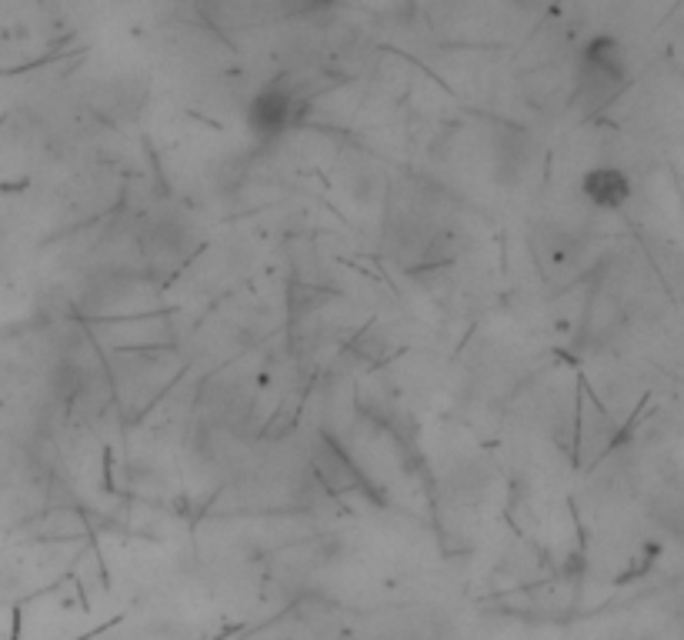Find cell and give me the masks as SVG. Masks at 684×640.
<instances>
[{
  "label": "cell",
  "mask_w": 684,
  "mask_h": 640,
  "mask_svg": "<svg viewBox=\"0 0 684 640\" xmlns=\"http://www.w3.org/2000/svg\"><path fill=\"white\" fill-rule=\"evenodd\" d=\"M298 118V101L284 84H268L264 91L254 94L251 108H248V124L258 138L271 141L281 138Z\"/></svg>",
  "instance_id": "1"
},
{
  "label": "cell",
  "mask_w": 684,
  "mask_h": 640,
  "mask_svg": "<svg viewBox=\"0 0 684 640\" xmlns=\"http://www.w3.org/2000/svg\"><path fill=\"white\" fill-rule=\"evenodd\" d=\"M581 88L584 91H597L601 98L607 91H614L624 81V54L611 38H597L584 48L581 54Z\"/></svg>",
  "instance_id": "2"
},
{
  "label": "cell",
  "mask_w": 684,
  "mask_h": 640,
  "mask_svg": "<svg viewBox=\"0 0 684 640\" xmlns=\"http://www.w3.org/2000/svg\"><path fill=\"white\" fill-rule=\"evenodd\" d=\"M581 191H584V197H587L594 207H604V211H614V207H621V204L631 197L627 177H624L621 171H614V167H594V171H587L584 181H581Z\"/></svg>",
  "instance_id": "3"
},
{
  "label": "cell",
  "mask_w": 684,
  "mask_h": 640,
  "mask_svg": "<svg viewBox=\"0 0 684 640\" xmlns=\"http://www.w3.org/2000/svg\"><path fill=\"white\" fill-rule=\"evenodd\" d=\"M314 467H318L321 480H324L331 490H351V487H358V470H354V464L344 457V450H338V447L328 444L324 437H321V447H318V454H314Z\"/></svg>",
  "instance_id": "4"
}]
</instances>
